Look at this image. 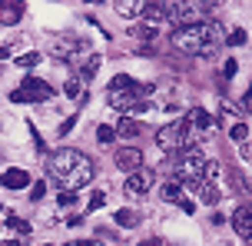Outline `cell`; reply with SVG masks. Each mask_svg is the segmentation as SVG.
Returning a JSON list of instances; mask_svg holds the SVG:
<instances>
[{
  "label": "cell",
  "instance_id": "obj_1",
  "mask_svg": "<svg viewBox=\"0 0 252 246\" xmlns=\"http://www.w3.org/2000/svg\"><path fill=\"white\" fill-rule=\"evenodd\" d=\"M93 173H96L93 160L87 153L73 150V146H63V150H57L50 156V176H53V183H60L63 193H73L80 186H87L93 180Z\"/></svg>",
  "mask_w": 252,
  "mask_h": 246
},
{
  "label": "cell",
  "instance_id": "obj_2",
  "mask_svg": "<svg viewBox=\"0 0 252 246\" xmlns=\"http://www.w3.org/2000/svg\"><path fill=\"white\" fill-rule=\"evenodd\" d=\"M169 40H173V47H176L179 53L209 57L216 47H222L226 30H222V24H216V20H199V24H189V27H176Z\"/></svg>",
  "mask_w": 252,
  "mask_h": 246
},
{
  "label": "cell",
  "instance_id": "obj_3",
  "mask_svg": "<svg viewBox=\"0 0 252 246\" xmlns=\"http://www.w3.org/2000/svg\"><path fill=\"white\" fill-rule=\"evenodd\" d=\"M146 90L150 87H143V83H136L133 77H126V73H120V77L110 80V87H106V100H110V106L113 110H123V113H146Z\"/></svg>",
  "mask_w": 252,
  "mask_h": 246
},
{
  "label": "cell",
  "instance_id": "obj_4",
  "mask_svg": "<svg viewBox=\"0 0 252 246\" xmlns=\"http://www.w3.org/2000/svg\"><path fill=\"white\" fill-rule=\"evenodd\" d=\"M202 167H206V156H202L199 146H186V150H179L176 163H173V170H176V183L192 190L196 183H202Z\"/></svg>",
  "mask_w": 252,
  "mask_h": 246
},
{
  "label": "cell",
  "instance_id": "obj_5",
  "mask_svg": "<svg viewBox=\"0 0 252 246\" xmlns=\"http://www.w3.org/2000/svg\"><path fill=\"white\" fill-rule=\"evenodd\" d=\"M156 143L163 146V150H186L189 146V127L183 120H173V123H166V127L156 130Z\"/></svg>",
  "mask_w": 252,
  "mask_h": 246
},
{
  "label": "cell",
  "instance_id": "obj_6",
  "mask_svg": "<svg viewBox=\"0 0 252 246\" xmlns=\"http://www.w3.org/2000/svg\"><path fill=\"white\" fill-rule=\"evenodd\" d=\"M213 3H196V0H186V3H169V20L176 27H189V24H199L206 20V10Z\"/></svg>",
  "mask_w": 252,
  "mask_h": 246
},
{
  "label": "cell",
  "instance_id": "obj_7",
  "mask_svg": "<svg viewBox=\"0 0 252 246\" xmlns=\"http://www.w3.org/2000/svg\"><path fill=\"white\" fill-rule=\"evenodd\" d=\"M50 97H53L50 83H47V80H37V77H27L24 83L10 93L13 104H33V100H50Z\"/></svg>",
  "mask_w": 252,
  "mask_h": 246
},
{
  "label": "cell",
  "instance_id": "obj_8",
  "mask_svg": "<svg viewBox=\"0 0 252 246\" xmlns=\"http://www.w3.org/2000/svg\"><path fill=\"white\" fill-rule=\"evenodd\" d=\"M156 183V173L153 170H136V173H129L123 180L126 193H150V186Z\"/></svg>",
  "mask_w": 252,
  "mask_h": 246
},
{
  "label": "cell",
  "instance_id": "obj_9",
  "mask_svg": "<svg viewBox=\"0 0 252 246\" xmlns=\"http://www.w3.org/2000/svg\"><path fill=\"white\" fill-rule=\"evenodd\" d=\"M116 167L126 170V173H136V170H143V153H139L136 146H123L116 153Z\"/></svg>",
  "mask_w": 252,
  "mask_h": 246
},
{
  "label": "cell",
  "instance_id": "obj_10",
  "mask_svg": "<svg viewBox=\"0 0 252 246\" xmlns=\"http://www.w3.org/2000/svg\"><path fill=\"white\" fill-rule=\"evenodd\" d=\"M232 230H236L242 240L252 243V207H239L236 213H232Z\"/></svg>",
  "mask_w": 252,
  "mask_h": 246
},
{
  "label": "cell",
  "instance_id": "obj_11",
  "mask_svg": "<svg viewBox=\"0 0 252 246\" xmlns=\"http://www.w3.org/2000/svg\"><path fill=\"white\" fill-rule=\"evenodd\" d=\"M83 50H87L83 40H57V43L50 47V53H53V57H60V60L73 57V53H83Z\"/></svg>",
  "mask_w": 252,
  "mask_h": 246
},
{
  "label": "cell",
  "instance_id": "obj_12",
  "mask_svg": "<svg viewBox=\"0 0 252 246\" xmlns=\"http://www.w3.org/2000/svg\"><path fill=\"white\" fill-rule=\"evenodd\" d=\"M183 123H186L189 130H209V127H213V117H209L202 106H192V110L186 113V120H183Z\"/></svg>",
  "mask_w": 252,
  "mask_h": 246
},
{
  "label": "cell",
  "instance_id": "obj_13",
  "mask_svg": "<svg viewBox=\"0 0 252 246\" xmlns=\"http://www.w3.org/2000/svg\"><path fill=\"white\" fill-rule=\"evenodd\" d=\"M0 183H3L7 190H24V186H30V173H27V170H7V173L0 176Z\"/></svg>",
  "mask_w": 252,
  "mask_h": 246
},
{
  "label": "cell",
  "instance_id": "obj_14",
  "mask_svg": "<svg viewBox=\"0 0 252 246\" xmlns=\"http://www.w3.org/2000/svg\"><path fill=\"white\" fill-rule=\"evenodd\" d=\"M192 193L199 196V200L206 203V207H216V203H219V190H216L213 183H206V180H202V183H196V186H192Z\"/></svg>",
  "mask_w": 252,
  "mask_h": 246
},
{
  "label": "cell",
  "instance_id": "obj_15",
  "mask_svg": "<svg viewBox=\"0 0 252 246\" xmlns=\"http://www.w3.org/2000/svg\"><path fill=\"white\" fill-rule=\"evenodd\" d=\"M116 133H120V137H126V140H133V137H139V133H143V123H139V120H133V117H120Z\"/></svg>",
  "mask_w": 252,
  "mask_h": 246
},
{
  "label": "cell",
  "instance_id": "obj_16",
  "mask_svg": "<svg viewBox=\"0 0 252 246\" xmlns=\"http://www.w3.org/2000/svg\"><path fill=\"white\" fill-rule=\"evenodd\" d=\"M143 17L146 20H169V3H143Z\"/></svg>",
  "mask_w": 252,
  "mask_h": 246
},
{
  "label": "cell",
  "instance_id": "obj_17",
  "mask_svg": "<svg viewBox=\"0 0 252 246\" xmlns=\"http://www.w3.org/2000/svg\"><path fill=\"white\" fill-rule=\"evenodd\" d=\"M116 13H120L123 20H133V17L143 13V3H139V0H120V3H116Z\"/></svg>",
  "mask_w": 252,
  "mask_h": 246
},
{
  "label": "cell",
  "instance_id": "obj_18",
  "mask_svg": "<svg viewBox=\"0 0 252 246\" xmlns=\"http://www.w3.org/2000/svg\"><path fill=\"white\" fill-rule=\"evenodd\" d=\"M24 13V3H0V24H17Z\"/></svg>",
  "mask_w": 252,
  "mask_h": 246
},
{
  "label": "cell",
  "instance_id": "obj_19",
  "mask_svg": "<svg viewBox=\"0 0 252 246\" xmlns=\"http://www.w3.org/2000/svg\"><path fill=\"white\" fill-rule=\"evenodd\" d=\"M100 64H103L100 53H90L87 60H83V70H80V77H83V80H93V77H96V70H100Z\"/></svg>",
  "mask_w": 252,
  "mask_h": 246
},
{
  "label": "cell",
  "instance_id": "obj_20",
  "mask_svg": "<svg viewBox=\"0 0 252 246\" xmlns=\"http://www.w3.org/2000/svg\"><path fill=\"white\" fill-rule=\"evenodd\" d=\"M163 200H166V203H179V200H183V186L169 180V183L163 186Z\"/></svg>",
  "mask_w": 252,
  "mask_h": 246
},
{
  "label": "cell",
  "instance_id": "obj_21",
  "mask_svg": "<svg viewBox=\"0 0 252 246\" xmlns=\"http://www.w3.org/2000/svg\"><path fill=\"white\" fill-rule=\"evenodd\" d=\"M116 223L129 230V226H136V213H133V210H120V213H116Z\"/></svg>",
  "mask_w": 252,
  "mask_h": 246
},
{
  "label": "cell",
  "instance_id": "obj_22",
  "mask_svg": "<svg viewBox=\"0 0 252 246\" xmlns=\"http://www.w3.org/2000/svg\"><path fill=\"white\" fill-rule=\"evenodd\" d=\"M229 137H232L236 143H242L246 137H249V127H246V123H232V130H229Z\"/></svg>",
  "mask_w": 252,
  "mask_h": 246
},
{
  "label": "cell",
  "instance_id": "obj_23",
  "mask_svg": "<svg viewBox=\"0 0 252 246\" xmlns=\"http://www.w3.org/2000/svg\"><path fill=\"white\" fill-rule=\"evenodd\" d=\"M113 137H116L113 127H96V140L100 143H113Z\"/></svg>",
  "mask_w": 252,
  "mask_h": 246
},
{
  "label": "cell",
  "instance_id": "obj_24",
  "mask_svg": "<svg viewBox=\"0 0 252 246\" xmlns=\"http://www.w3.org/2000/svg\"><path fill=\"white\" fill-rule=\"evenodd\" d=\"M63 93H66V97H80V80L70 77L66 83H63Z\"/></svg>",
  "mask_w": 252,
  "mask_h": 246
},
{
  "label": "cell",
  "instance_id": "obj_25",
  "mask_svg": "<svg viewBox=\"0 0 252 246\" xmlns=\"http://www.w3.org/2000/svg\"><path fill=\"white\" fill-rule=\"evenodd\" d=\"M37 64H40V57H37V53H24V57L17 60V67H24V70H30V67H37Z\"/></svg>",
  "mask_w": 252,
  "mask_h": 246
},
{
  "label": "cell",
  "instance_id": "obj_26",
  "mask_svg": "<svg viewBox=\"0 0 252 246\" xmlns=\"http://www.w3.org/2000/svg\"><path fill=\"white\" fill-rule=\"evenodd\" d=\"M133 37H139V40H156V27H139V30H133Z\"/></svg>",
  "mask_w": 252,
  "mask_h": 246
},
{
  "label": "cell",
  "instance_id": "obj_27",
  "mask_svg": "<svg viewBox=\"0 0 252 246\" xmlns=\"http://www.w3.org/2000/svg\"><path fill=\"white\" fill-rule=\"evenodd\" d=\"M7 226H10V230H17V233H30V223L17 220V216H10V220H7Z\"/></svg>",
  "mask_w": 252,
  "mask_h": 246
},
{
  "label": "cell",
  "instance_id": "obj_28",
  "mask_svg": "<svg viewBox=\"0 0 252 246\" xmlns=\"http://www.w3.org/2000/svg\"><path fill=\"white\" fill-rule=\"evenodd\" d=\"M47 196V183L40 180V183H33V190H30V200H43Z\"/></svg>",
  "mask_w": 252,
  "mask_h": 246
},
{
  "label": "cell",
  "instance_id": "obj_29",
  "mask_svg": "<svg viewBox=\"0 0 252 246\" xmlns=\"http://www.w3.org/2000/svg\"><path fill=\"white\" fill-rule=\"evenodd\" d=\"M106 207V193H93V200H90V210H103Z\"/></svg>",
  "mask_w": 252,
  "mask_h": 246
},
{
  "label": "cell",
  "instance_id": "obj_30",
  "mask_svg": "<svg viewBox=\"0 0 252 246\" xmlns=\"http://www.w3.org/2000/svg\"><path fill=\"white\" fill-rule=\"evenodd\" d=\"M229 43H232V47H239V43H246V30H232V37H229Z\"/></svg>",
  "mask_w": 252,
  "mask_h": 246
},
{
  "label": "cell",
  "instance_id": "obj_31",
  "mask_svg": "<svg viewBox=\"0 0 252 246\" xmlns=\"http://www.w3.org/2000/svg\"><path fill=\"white\" fill-rule=\"evenodd\" d=\"M236 70H239V64H236V60H226V67H222V77H236Z\"/></svg>",
  "mask_w": 252,
  "mask_h": 246
},
{
  "label": "cell",
  "instance_id": "obj_32",
  "mask_svg": "<svg viewBox=\"0 0 252 246\" xmlns=\"http://www.w3.org/2000/svg\"><path fill=\"white\" fill-rule=\"evenodd\" d=\"M57 200H60V207H73V203H76V196H73V193H60Z\"/></svg>",
  "mask_w": 252,
  "mask_h": 246
},
{
  "label": "cell",
  "instance_id": "obj_33",
  "mask_svg": "<svg viewBox=\"0 0 252 246\" xmlns=\"http://www.w3.org/2000/svg\"><path fill=\"white\" fill-rule=\"evenodd\" d=\"M73 123H76V117L63 120V123H60V137H66V133H70V130H73Z\"/></svg>",
  "mask_w": 252,
  "mask_h": 246
},
{
  "label": "cell",
  "instance_id": "obj_34",
  "mask_svg": "<svg viewBox=\"0 0 252 246\" xmlns=\"http://www.w3.org/2000/svg\"><path fill=\"white\" fill-rule=\"evenodd\" d=\"M179 207H183V213H196V203L192 200H179Z\"/></svg>",
  "mask_w": 252,
  "mask_h": 246
},
{
  "label": "cell",
  "instance_id": "obj_35",
  "mask_svg": "<svg viewBox=\"0 0 252 246\" xmlns=\"http://www.w3.org/2000/svg\"><path fill=\"white\" fill-rule=\"evenodd\" d=\"M66 246H103V243H96V240H76V243H66Z\"/></svg>",
  "mask_w": 252,
  "mask_h": 246
},
{
  "label": "cell",
  "instance_id": "obj_36",
  "mask_svg": "<svg viewBox=\"0 0 252 246\" xmlns=\"http://www.w3.org/2000/svg\"><path fill=\"white\" fill-rule=\"evenodd\" d=\"M246 110H252V87H249V93H246Z\"/></svg>",
  "mask_w": 252,
  "mask_h": 246
},
{
  "label": "cell",
  "instance_id": "obj_37",
  "mask_svg": "<svg viewBox=\"0 0 252 246\" xmlns=\"http://www.w3.org/2000/svg\"><path fill=\"white\" fill-rule=\"evenodd\" d=\"M139 246H156V240H143V243H139Z\"/></svg>",
  "mask_w": 252,
  "mask_h": 246
},
{
  "label": "cell",
  "instance_id": "obj_38",
  "mask_svg": "<svg viewBox=\"0 0 252 246\" xmlns=\"http://www.w3.org/2000/svg\"><path fill=\"white\" fill-rule=\"evenodd\" d=\"M3 246H20V240H10V243H3Z\"/></svg>",
  "mask_w": 252,
  "mask_h": 246
},
{
  "label": "cell",
  "instance_id": "obj_39",
  "mask_svg": "<svg viewBox=\"0 0 252 246\" xmlns=\"http://www.w3.org/2000/svg\"><path fill=\"white\" fill-rule=\"evenodd\" d=\"M0 57H7V47H0Z\"/></svg>",
  "mask_w": 252,
  "mask_h": 246
},
{
  "label": "cell",
  "instance_id": "obj_40",
  "mask_svg": "<svg viewBox=\"0 0 252 246\" xmlns=\"http://www.w3.org/2000/svg\"><path fill=\"white\" fill-rule=\"evenodd\" d=\"M246 150H249V156H252V146H246Z\"/></svg>",
  "mask_w": 252,
  "mask_h": 246
},
{
  "label": "cell",
  "instance_id": "obj_41",
  "mask_svg": "<svg viewBox=\"0 0 252 246\" xmlns=\"http://www.w3.org/2000/svg\"><path fill=\"white\" fill-rule=\"evenodd\" d=\"M43 246H47V243H43Z\"/></svg>",
  "mask_w": 252,
  "mask_h": 246
}]
</instances>
